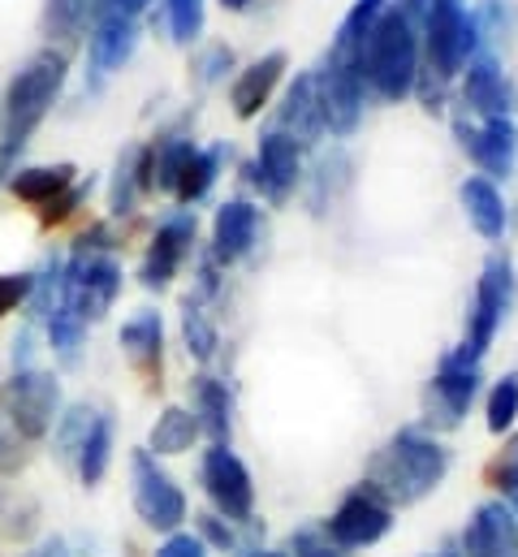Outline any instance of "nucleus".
Segmentation results:
<instances>
[{"instance_id":"obj_18","label":"nucleus","mask_w":518,"mask_h":557,"mask_svg":"<svg viewBox=\"0 0 518 557\" xmlns=\"http://www.w3.org/2000/svg\"><path fill=\"white\" fill-rule=\"evenodd\" d=\"M259 230H263V212L251 199H225L212 216V243H208V256L221 264V269H234L243 264L259 243Z\"/></svg>"},{"instance_id":"obj_22","label":"nucleus","mask_w":518,"mask_h":557,"mask_svg":"<svg viewBox=\"0 0 518 557\" xmlns=\"http://www.w3.org/2000/svg\"><path fill=\"white\" fill-rule=\"evenodd\" d=\"M272 126L285 131L303 151L324 139V113H320V96H316L311 70H307V74H294V83H289L285 96H281V109H276V122H272Z\"/></svg>"},{"instance_id":"obj_26","label":"nucleus","mask_w":518,"mask_h":557,"mask_svg":"<svg viewBox=\"0 0 518 557\" xmlns=\"http://www.w3.org/2000/svg\"><path fill=\"white\" fill-rule=\"evenodd\" d=\"M230 143H208V147H195V156L186 160V169H182V177H177V190H173V199L182 203V208H195V203H203L208 195H212V186H217V177H221V169L230 164Z\"/></svg>"},{"instance_id":"obj_57","label":"nucleus","mask_w":518,"mask_h":557,"mask_svg":"<svg viewBox=\"0 0 518 557\" xmlns=\"http://www.w3.org/2000/svg\"><path fill=\"white\" fill-rule=\"evenodd\" d=\"M0 398H4V385H0Z\"/></svg>"},{"instance_id":"obj_24","label":"nucleus","mask_w":518,"mask_h":557,"mask_svg":"<svg viewBox=\"0 0 518 557\" xmlns=\"http://www.w3.org/2000/svg\"><path fill=\"white\" fill-rule=\"evenodd\" d=\"M458 199H462V212H467L471 230H476L484 243H502V238H506V230H510V208H506V195H502L497 182H489L484 173H471V177H462Z\"/></svg>"},{"instance_id":"obj_48","label":"nucleus","mask_w":518,"mask_h":557,"mask_svg":"<svg viewBox=\"0 0 518 557\" xmlns=\"http://www.w3.org/2000/svg\"><path fill=\"white\" fill-rule=\"evenodd\" d=\"M445 91H449V83H445V78H436V74L423 65V70H419V83H415L419 104H423L428 113H445Z\"/></svg>"},{"instance_id":"obj_47","label":"nucleus","mask_w":518,"mask_h":557,"mask_svg":"<svg viewBox=\"0 0 518 557\" xmlns=\"http://www.w3.org/2000/svg\"><path fill=\"white\" fill-rule=\"evenodd\" d=\"M30 298V273H0V320L26 307Z\"/></svg>"},{"instance_id":"obj_37","label":"nucleus","mask_w":518,"mask_h":557,"mask_svg":"<svg viewBox=\"0 0 518 557\" xmlns=\"http://www.w3.org/2000/svg\"><path fill=\"white\" fill-rule=\"evenodd\" d=\"M164 22H169V39L177 48H190L203 35L208 0H164Z\"/></svg>"},{"instance_id":"obj_53","label":"nucleus","mask_w":518,"mask_h":557,"mask_svg":"<svg viewBox=\"0 0 518 557\" xmlns=\"http://www.w3.org/2000/svg\"><path fill=\"white\" fill-rule=\"evenodd\" d=\"M251 4H256V0H221L225 13H243V9H251Z\"/></svg>"},{"instance_id":"obj_25","label":"nucleus","mask_w":518,"mask_h":557,"mask_svg":"<svg viewBox=\"0 0 518 557\" xmlns=\"http://www.w3.org/2000/svg\"><path fill=\"white\" fill-rule=\"evenodd\" d=\"M78 182V169L70 164V160H57V164H30V169H17L13 177H9V190H13V199L17 203H26V208H44V203H52L61 190H70Z\"/></svg>"},{"instance_id":"obj_33","label":"nucleus","mask_w":518,"mask_h":557,"mask_svg":"<svg viewBox=\"0 0 518 557\" xmlns=\"http://www.w3.org/2000/svg\"><path fill=\"white\" fill-rule=\"evenodd\" d=\"M113 416L109 411H100L96 423H91V436H87V445H83V454H78V467H74V475L87 484V488H96L104 475H109V462H113Z\"/></svg>"},{"instance_id":"obj_19","label":"nucleus","mask_w":518,"mask_h":557,"mask_svg":"<svg viewBox=\"0 0 518 557\" xmlns=\"http://www.w3.org/2000/svg\"><path fill=\"white\" fill-rule=\"evenodd\" d=\"M462 557H518V519L506 502H484L471 510L462 536H458Z\"/></svg>"},{"instance_id":"obj_21","label":"nucleus","mask_w":518,"mask_h":557,"mask_svg":"<svg viewBox=\"0 0 518 557\" xmlns=\"http://www.w3.org/2000/svg\"><path fill=\"white\" fill-rule=\"evenodd\" d=\"M285 70H289V57L276 48V52H263V57H256L251 65H243L234 74V83H230V109H234L238 122H256L259 113L268 109V100L276 96Z\"/></svg>"},{"instance_id":"obj_34","label":"nucleus","mask_w":518,"mask_h":557,"mask_svg":"<svg viewBox=\"0 0 518 557\" xmlns=\"http://www.w3.org/2000/svg\"><path fill=\"white\" fill-rule=\"evenodd\" d=\"M182 342L195 363H212L221 350V333H217L212 315L203 311V302H195V298H182Z\"/></svg>"},{"instance_id":"obj_17","label":"nucleus","mask_w":518,"mask_h":557,"mask_svg":"<svg viewBox=\"0 0 518 557\" xmlns=\"http://www.w3.org/2000/svg\"><path fill=\"white\" fill-rule=\"evenodd\" d=\"M138 48V17L122 13L118 4L100 9L91 30H87V74L91 87H100L109 74H118Z\"/></svg>"},{"instance_id":"obj_14","label":"nucleus","mask_w":518,"mask_h":557,"mask_svg":"<svg viewBox=\"0 0 518 557\" xmlns=\"http://www.w3.org/2000/svg\"><path fill=\"white\" fill-rule=\"evenodd\" d=\"M388 528H393V506L372 488V484H355L337 510L329 515L324 532L329 541L342 549V554H355V549H372L377 541H385Z\"/></svg>"},{"instance_id":"obj_20","label":"nucleus","mask_w":518,"mask_h":557,"mask_svg":"<svg viewBox=\"0 0 518 557\" xmlns=\"http://www.w3.org/2000/svg\"><path fill=\"white\" fill-rule=\"evenodd\" d=\"M118 342L126 350L130 368L138 372V381L147 389H160V381H164V320H160V311H151V307L134 311L122 324Z\"/></svg>"},{"instance_id":"obj_8","label":"nucleus","mask_w":518,"mask_h":557,"mask_svg":"<svg viewBox=\"0 0 518 557\" xmlns=\"http://www.w3.org/2000/svg\"><path fill=\"white\" fill-rule=\"evenodd\" d=\"M130 484H134V515L151 528V532H182L190 506L186 493L177 488V480L160 467V458L151 449H134L130 454Z\"/></svg>"},{"instance_id":"obj_52","label":"nucleus","mask_w":518,"mask_h":557,"mask_svg":"<svg viewBox=\"0 0 518 557\" xmlns=\"http://www.w3.org/2000/svg\"><path fill=\"white\" fill-rule=\"evenodd\" d=\"M113 4H118L122 13H130V17H138V13H147L156 0H113Z\"/></svg>"},{"instance_id":"obj_49","label":"nucleus","mask_w":518,"mask_h":557,"mask_svg":"<svg viewBox=\"0 0 518 557\" xmlns=\"http://www.w3.org/2000/svg\"><path fill=\"white\" fill-rule=\"evenodd\" d=\"M156 557H208V545H203L199 536H190V532H173V536L156 549Z\"/></svg>"},{"instance_id":"obj_50","label":"nucleus","mask_w":518,"mask_h":557,"mask_svg":"<svg viewBox=\"0 0 518 557\" xmlns=\"http://www.w3.org/2000/svg\"><path fill=\"white\" fill-rule=\"evenodd\" d=\"M26 368H35V324H26L13 337V372H26Z\"/></svg>"},{"instance_id":"obj_51","label":"nucleus","mask_w":518,"mask_h":557,"mask_svg":"<svg viewBox=\"0 0 518 557\" xmlns=\"http://www.w3.org/2000/svg\"><path fill=\"white\" fill-rule=\"evenodd\" d=\"M26 557H74V554H70V545L61 536H52V541H44L39 549H30Z\"/></svg>"},{"instance_id":"obj_7","label":"nucleus","mask_w":518,"mask_h":557,"mask_svg":"<svg viewBox=\"0 0 518 557\" xmlns=\"http://www.w3.org/2000/svg\"><path fill=\"white\" fill-rule=\"evenodd\" d=\"M122 264L113 251H70L65 256V289L61 298L87 320H104L113 302L122 298Z\"/></svg>"},{"instance_id":"obj_41","label":"nucleus","mask_w":518,"mask_h":557,"mask_svg":"<svg viewBox=\"0 0 518 557\" xmlns=\"http://www.w3.org/2000/svg\"><path fill=\"white\" fill-rule=\"evenodd\" d=\"M484 484H489L493 493H502V497H510L518 488V432H510V436L502 441V449L489 458Z\"/></svg>"},{"instance_id":"obj_54","label":"nucleus","mask_w":518,"mask_h":557,"mask_svg":"<svg viewBox=\"0 0 518 557\" xmlns=\"http://www.w3.org/2000/svg\"><path fill=\"white\" fill-rule=\"evenodd\" d=\"M428 557H462L458 549H441V554H428Z\"/></svg>"},{"instance_id":"obj_4","label":"nucleus","mask_w":518,"mask_h":557,"mask_svg":"<svg viewBox=\"0 0 518 557\" xmlns=\"http://www.w3.org/2000/svg\"><path fill=\"white\" fill-rule=\"evenodd\" d=\"M518 298V273L510 251H493L480 269V281H476V294H471V311H467V329H462V342L454 346L458 359L467 363H480L489 355V346L497 342L506 315L515 311Z\"/></svg>"},{"instance_id":"obj_55","label":"nucleus","mask_w":518,"mask_h":557,"mask_svg":"<svg viewBox=\"0 0 518 557\" xmlns=\"http://www.w3.org/2000/svg\"><path fill=\"white\" fill-rule=\"evenodd\" d=\"M247 557H285V554H268V549H256V554H247Z\"/></svg>"},{"instance_id":"obj_42","label":"nucleus","mask_w":518,"mask_h":557,"mask_svg":"<svg viewBox=\"0 0 518 557\" xmlns=\"http://www.w3.org/2000/svg\"><path fill=\"white\" fill-rule=\"evenodd\" d=\"M30 449H35V445L13 428V419L0 411V480H13L17 471H26Z\"/></svg>"},{"instance_id":"obj_9","label":"nucleus","mask_w":518,"mask_h":557,"mask_svg":"<svg viewBox=\"0 0 518 557\" xmlns=\"http://www.w3.org/2000/svg\"><path fill=\"white\" fill-rule=\"evenodd\" d=\"M480 385H484L480 363H467L454 350L441 355L432 381L423 385V428L428 432H454L467 419V411L476 407Z\"/></svg>"},{"instance_id":"obj_40","label":"nucleus","mask_w":518,"mask_h":557,"mask_svg":"<svg viewBox=\"0 0 518 557\" xmlns=\"http://www.w3.org/2000/svg\"><path fill=\"white\" fill-rule=\"evenodd\" d=\"M195 523H199V541H203L208 549H221V554H243V557L256 554V549H251V545L238 536V528H243V523H230V519H221L217 510L199 515Z\"/></svg>"},{"instance_id":"obj_43","label":"nucleus","mask_w":518,"mask_h":557,"mask_svg":"<svg viewBox=\"0 0 518 557\" xmlns=\"http://www.w3.org/2000/svg\"><path fill=\"white\" fill-rule=\"evenodd\" d=\"M285 557H346L333 541H329V532H324V523H303L298 532H289L285 536Z\"/></svg>"},{"instance_id":"obj_44","label":"nucleus","mask_w":518,"mask_h":557,"mask_svg":"<svg viewBox=\"0 0 518 557\" xmlns=\"http://www.w3.org/2000/svg\"><path fill=\"white\" fill-rule=\"evenodd\" d=\"M346 177H350V160H346V151H333L329 160H320L316 182H311V212H324V195H329V203H333V190H337Z\"/></svg>"},{"instance_id":"obj_27","label":"nucleus","mask_w":518,"mask_h":557,"mask_svg":"<svg viewBox=\"0 0 518 557\" xmlns=\"http://www.w3.org/2000/svg\"><path fill=\"white\" fill-rule=\"evenodd\" d=\"M190 411L199 419L203 436L212 441H230V428H234V398H230V385L199 372L190 381Z\"/></svg>"},{"instance_id":"obj_11","label":"nucleus","mask_w":518,"mask_h":557,"mask_svg":"<svg viewBox=\"0 0 518 557\" xmlns=\"http://www.w3.org/2000/svg\"><path fill=\"white\" fill-rule=\"evenodd\" d=\"M195 238H199V216H195L190 208H173V212H164V216L156 221L151 238H147L143 260H138V285L151 289V294L169 289L173 277L182 273V264L190 260Z\"/></svg>"},{"instance_id":"obj_3","label":"nucleus","mask_w":518,"mask_h":557,"mask_svg":"<svg viewBox=\"0 0 518 557\" xmlns=\"http://www.w3.org/2000/svg\"><path fill=\"white\" fill-rule=\"evenodd\" d=\"M445 475H449V449L423 428H402L372 454L363 484H372L397 510V506H415L428 493H436Z\"/></svg>"},{"instance_id":"obj_56","label":"nucleus","mask_w":518,"mask_h":557,"mask_svg":"<svg viewBox=\"0 0 518 557\" xmlns=\"http://www.w3.org/2000/svg\"><path fill=\"white\" fill-rule=\"evenodd\" d=\"M510 510H515V519H518V488L510 493Z\"/></svg>"},{"instance_id":"obj_23","label":"nucleus","mask_w":518,"mask_h":557,"mask_svg":"<svg viewBox=\"0 0 518 557\" xmlns=\"http://www.w3.org/2000/svg\"><path fill=\"white\" fill-rule=\"evenodd\" d=\"M199 143L182 131H164L151 143H143V160H138V173H143V195H173L177 190V177L186 169V160L195 156Z\"/></svg>"},{"instance_id":"obj_46","label":"nucleus","mask_w":518,"mask_h":557,"mask_svg":"<svg viewBox=\"0 0 518 557\" xmlns=\"http://www.w3.org/2000/svg\"><path fill=\"white\" fill-rule=\"evenodd\" d=\"M225 74H234V48H225V44L203 48L199 61H195V78L203 87H212V83H225Z\"/></svg>"},{"instance_id":"obj_5","label":"nucleus","mask_w":518,"mask_h":557,"mask_svg":"<svg viewBox=\"0 0 518 557\" xmlns=\"http://www.w3.org/2000/svg\"><path fill=\"white\" fill-rule=\"evenodd\" d=\"M415 17L423 30V65L436 78H445V83L462 78L467 61L476 52H484L480 26H476V13L467 9V0H428Z\"/></svg>"},{"instance_id":"obj_12","label":"nucleus","mask_w":518,"mask_h":557,"mask_svg":"<svg viewBox=\"0 0 518 557\" xmlns=\"http://www.w3.org/2000/svg\"><path fill=\"white\" fill-rule=\"evenodd\" d=\"M199 480H203V493L221 519H230V523L256 519V480H251L247 462L230 449V441L208 445V454L199 462Z\"/></svg>"},{"instance_id":"obj_38","label":"nucleus","mask_w":518,"mask_h":557,"mask_svg":"<svg viewBox=\"0 0 518 557\" xmlns=\"http://www.w3.org/2000/svg\"><path fill=\"white\" fill-rule=\"evenodd\" d=\"M484 416H489V432L493 436H506L518 419V372H506L493 389H489V403H484Z\"/></svg>"},{"instance_id":"obj_32","label":"nucleus","mask_w":518,"mask_h":557,"mask_svg":"<svg viewBox=\"0 0 518 557\" xmlns=\"http://www.w3.org/2000/svg\"><path fill=\"white\" fill-rule=\"evenodd\" d=\"M91 30V0H44V35L57 48L78 44Z\"/></svg>"},{"instance_id":"obj_15","label":"nucleus","mask_w":518,"mask_h":557,"mask_svg":"<svg viewBox=\"0 0 518 557\" xmlns=\"http://www.w3.org/2000/svg\"><path fill=\"white\" fill-rule=\"evenodd\" d=\"M243 177L256 186L263 203H285L303 182V147L285 131L268 126L256 143V160L243 169Z\"/></svg>"},{"instance_id":"obj_6","label":"nucleus","mask_w":518,"mask_h":557,"mask_svg":"<svg viewBox=\"0 0 518 557\" xmlns=\"http://www.w3.org/2000/svg\"><path fill=\"white\" fill-rule=\"evenodd\" d=\"M316 78V96H320V113H324V131L337 139H350L363 122V104H368V83H363V61L350 48H333L320 57V65L311 70Z\"/></svg>"},{"instance_id":"obj_2","label":"nucleus","mask_w":518,"mask_h":557,"mask_svg":"<svg viewBox=\"0 0 518 557\" xmlns=\"http://www.w3.org/2000/svg\"><path fill=\"white\" fill-rule=\"evenodd\" d=\"M363 83L377 100L385 104H402L415 96L419 70H423V30L419 17L406 0H388V9L381 13V22L372 26L363 52Z\"/></svg>"},{"instance_id":"obj_10","label":"nucleus","mask_w":518,"mask_h":557,"mask_svg":"<svg viewBox=\"0 0 518 557\" xmlns=\"http://www.w3.org/2000/svg\"><path fill=\"white\" fill-rule=\"evenodd\" d=\"M0 411L13 419V428L30 445H39L44 436H52V428L61 419V381L44 368L13 372L4 385V398H0Z\"/></svg>"},{"instance_id":"obj_36","label":"nucleus","mask_w":518,"mask_h":557,"mask_svg":"<svg viewBox=\"0 0 518 557\" xmlns=\"http://www.w3.org/2000/svg\"><path fill=\"white\" fill-rule=\"evenodd\" d=\"M385 9H388V0H355V4H350V13L342 17L337 35H333V48L363 52V44H368V35H372V26L381 22V13H385Z\"/></svg>"},{"instance_id":"obj_31","label":"nucleus","mask_w":518,"mask_h":557,"mask_svg":"<svg viewBox=\"0 0 518 557\" xmlns=\"http://www.w3.org/2000/svg\"><path fill=\"white\" fill-rule=\"evenodd\" d=\"M44 329H48V346H52V355H57L65 368H74L78 355H83V346H87V320L61 298L57 311L44 320Z\"/></svg>"},{"instance_id":"obj_28","label":"nucleus","mask_w":518,"mask_h":557,"mask_svg":"<svg viewBox=\"0 0 518 557\" xmlns=\"http://www.w3.org/2000/svg\"><path fill=\"white\" fill-rule=\"evenodd\" d=\"M199 436H203V428H199V419H195L190 407H164L160 419L151 423V432H147V449H151L156 458H177V454H186Z\"/></svg>"},{"instance_id":"obj_29","label":"nucleus","mask_w":518,"mask_h":557,"mask_svg":"<svg viewBox=\"0 0 518 557\" xmlns=\"http://www.w3.org/2000/svg\"><path fill=\"white\" fill-rule=\"evenodd\" d=\"M44 523V510L39 502L17 488V484H4L0 480V541H13V545H26Z\"/></svg>"},{"instance_id":"obj_35","label":"nucleus","mask_w":518,"mask_h":557,"mask_svg":"<svg viewBox=\"0 0 518 557\" xmlns=\"http://www.w3.org/2000/svg\"><path fill=\"white\" fill-rule=\"evenodd\" d=\"M96 416H100L96 407L78 403V407H70L65 416L57 419V428H52V449H57V462H61V467H78V454H83V445H87V436H91Z\"/></svg>"},{"instance_id":"obj_45","label":"nucleus","mask_w":518,"mask_h":557,"mask_svg":"<svg viewBox=\"0 0 518 557\" xmlns=\"http://www.w3.org/2000/svg\"><path fill=\"white\" fill-rule=\"evenodd\" d=\"M476 13V26H480V44L489 48V44H502L506 35H510V26H515V13H510V0H484L480 9H471Z\"/></svg>"},{"instance_id":"obj_13","label":"nucleus","mask_w":518,"mask_h":557,"mask_svg":"<svg viewBox=\"0 0 518 557\" xmlns=\"http://www.w3.org/2000/svg\"><path fill=\"white\" fill-rule=\"evenodd\" d=\"M454 135L458 147L467 151V160L489 177V182H506L518 169V126L515 117H471V113H454Z\"/></svg>"},{"instance_id":"obj_30","label":"nucleus","mask_w":518,"mask_h":557,"mask_svg":"<svg viewBox=\"0 0 518 557\" xmlns=\"http://www.w3.org/2000/svg\"><path fill=\"white\" fill-rule=\"evenodd\" d=\"M138 160H143V143H130L126 151L118 156V164H113V182H109V216L113 221H130L134 208H138V199H143Z\"/></svg>"},{"instance_id":"obj_1","label":"nucleus","mask_w":518,"mask_h":557,"mask_svg":"<svg viewBox=\"0 0 518 557\" xmlns=\"http://www.w3.org/2000/svg\"><path fill=\"white\" fill-rule=\"evenodd\" d=\"M70 83V57L65 48H39L0 91V177H13V160L30 147L35 131L52 113Z\"/></svg>"},{"instance_id":"obj_16","label":"nucleus","mask_w":518,"mask_h":557,"mask_svg":"<svg viewBox=\"0 0 518 557\" xmlns=\"http://www.w3.org/2000/svg\"><path fill=\"white\" fill-rule=\"evenodd\" d=\"M458 96H462V113H471V117H510L518 109L515 83L489 48L467 61V70L458 78Z\"/></svg>"},{"instance_id":"obj_39","label":"nucleus","mask_w":518,"mask_h":557,"mask_svg":"<svg viewBox=\"0 0 518 557\" xmlns=\"http://www.w3.org/2000/svg\"><path fill=\"white\" fill-rule=\"evenodd\" d=\"M91 186H96L91 177H87V182L78 177V182H74L70 190H61V195H57L52 203H44V208L35 212V221H39V230H61L65 221H74V216H78V212L87 208V199H91Z\"/></svg>"}]
</instances>
